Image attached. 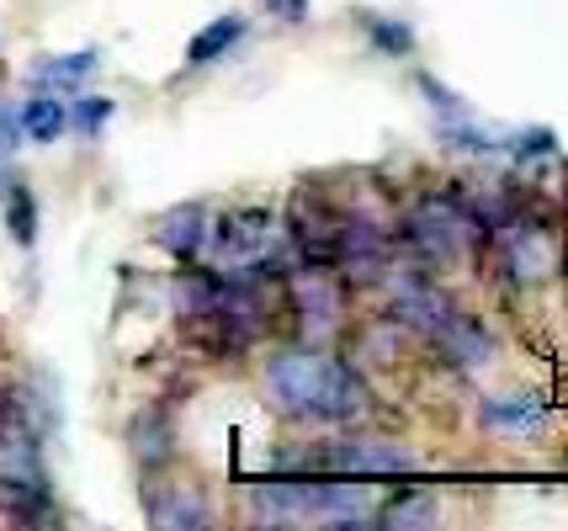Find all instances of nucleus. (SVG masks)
I'll return each instance as SVG.
<instances>
[{
    "mask_svg": "<svg viewBox=\"0 0 568 531\" xmlns=\"http://www.w3.org/2000/svg\"><path fill=\"white\" fill-rule=\"evenodd\" d=\"M266 388L287 415L303 420H356L367 409V388L346 361L320 351H282L266 367Z\"/></svg>",
    "mask_w": 568,
    "mask_h": 531,
    "instance_id": "f257e3e1",
    "label": "nucleus"
},
{
    "mask_svg": "<svg viewBox=\"0 0 568 531\" xmlns=\"http://www.w3.org/2000/svg\"><path fill=\"white\" fill-rule=\"evenodd\" d=\"M409 251L420 255L425 266H442V261H457V255H468L478 239H484V224L468 213V203L457 197V192H436V197H425V203L409 207V218H404V234H398Z\"/></svg>",
    "mask_w": 568,
    "mask_h": 531,
    "instance_id": "f03ea898",
    "label": "nucleus"
},
{
    "mask_svg": "<svg viewBox=\"0 0 568 531\" xmlns=\"http://www.w3.org/2000/svg\"><path fill=\"white\" fill-rule=\"evenodd\" d=\"M207 245L219 251L223 272H250V277L276 282V245H282V228H276L272 207H234L223 213L219 224H207Z\"/></svg>",
    "mask_w": 568,
    "mask_h": 531,
    "instance_id": "7ed1b4c3",
    "label": "nucleus"
},
{
    "mask_svg": "<svg viewBox=\"0 0 568 531\" xmlns=\"http://www.w3.org/2000/svg\"><path fill=\"white\" fill-rule=\"evenodd\" d=\"M308 473H346V479H394L409 473L415 457L404 452L398 441H377V436H346V441H329L314 457H303Z\"/></svg>",
    "mask_w": 568,
    "mask_h": 531,
    "instance_id": "20e7f679",
    "label": "nucleus"
},
{
    "mask_svg": "<svg viewBox=\"0 0 568 531\" xmlns=\"http://www.w3.org/2000/svg\"><path fill=\"white\" fill-rule=\"evenodd\" d=\"M287 304L308 329H329L346 308V287H341V272L329 266H303L297 277H287Z\"/></svg>",
    "mask_w": 568,
    "mask_h": 531,
    "instance_id": "39448f33",
    "label": "nucleus"
},
{
    "mask_svg": "<svg viewBox=\"0 0 568 531\" xmlns=\"http://www.w3.org/2000/svg\"><path fill=\"white\" fill-rule=\"evenodd\" d=\"M430 346L446 356V361H457V367H484L489 356H495V335H489V325L484 319H473V314H463V308L452 304L430 325Z\"/></svg>",
    "mask_w": 568,
    "mask_h": 531,
    "instance_id": "423d86ee",
    "label": "nucleus"
},
{
    "mask_svg": "<svg viewBox=\"0 0 568 531\" xmlns=\"http://www.w3.org/2000/svg\"><path fill=\"white\" fill-rule=\"evenodd\" d=\"M207 224H213V218H207V207L186 203V207H175V213H165V218L154 224V239H160L175 261H192V255L207 245Z\"/></svg>",
    "mask_w": 568,
    "mask_h": 531,
    "instance_id": "0eeeda50",
    "label": "nucleus"
},
{
    "mask_svg": "<svg viewBox=\"0 0 568 531\" xmlns=\"http://www.w3.org/2000/svg\"><path fill=\"white\" fill-rule=\"evenodd\" d=\"M484 426L505 430V436H531V430L547 426V405L537 394H505V399L484 405Z\"/></svg>",
    "mask_w": 568,
    "mask_h": 531,
    "instance_id": "6e6552de",
    "label": "nucleus"
},
{
    "mask_svg": "<svg viewBox=\"0 0 568 531\" xmlns=\"http://www.w3.org/2000/svg\"><path fill=\"white\" fill-rule=\"evenodd\" d=\"M17 127H22L32 144H53V139L70 127V106L53 102V96H32V102L17 112Z\"/></svg>",
    "mask_w": 568,
    "mask_h": 531,
    "instance_id": "1a4fd4ad",
    "label": "nucleus"
},
{
    "mask_svg": "<svg viewBox=\"0 0 568 531\" xmlns=\"http://www.w3.org/2000/svg\"><path fill=\"white\" fill-rule=\"evenodd\" d=\"M240 38H245V22H240V17H219V22H207L197 38L186 43V64H213V59H223Z\"/></svg>",
    "mask_w": 568,
    "mask_h": 531,
    "instance_id": "9d476101",
    "label": "nucleus"
},
{
    "mask_svg": "<svg viewBox=\"0 0 568 531\" xmlns=\"http://www.w3.org/2000/svg\"><path fill=\"white\" fill-rule=\"evenodd\" d=\"M377 521H383V527H430V521H436V500H430L425 489H398Z\"/></svg>",
    "mask_w": 568,
    "mask_h": 531,
    "instance_id": "9b49d317",
    "label": "nucleus"
},
{
    "mask_svg": "<svg viewBox=\"0 0 568 531\" xmlns=\"http://www.w3.org/2000/svg\"><path fill=\"white\" fill-rule=\"evenodd\" d=\"M6 228L17 245H32L38 239V203L27 186H6Z\"/></svg>",
    "mask_w": 568,
    "mask_h": 531,
    "instance_id": "f8f14e48",
    "label": "nucleus"
},
{
    "mask_svg": "<svg viewBox=\"0 0 568 531\" xmlns=\"http://www.w3.org/2000/svg\"><path fill=\"white\" fill-rule=\"evenodd\" d=\"M91 70H97V53H64V59H43V64H38V80L53 85V91H64V85H80Z\"/></svg>",
    "mask_w": 568,
    "mask_h": 531,
    "instance_id": "ddd939ff",
    "label": "nucleus"
},
{
    "mask_svg": "<svg viewBox=\"0 0 568 531\" xmlns=\"http://www.w3.org/2000/svg\"><path fill=\"white\" fill-rule=\"evenodd\" d=\"M149 515H154L160 527H202V521H207V506H202L192 489H181V494H175V506H160V500H149Z\"/></svg>",
    "mask_w": 568,
    "mask_h": 531,
    "instance_id": "4468645a",
    "label": "nucleus"
},
{
    "mask_svg": "<svg viewBox=\"0 0 568 531\" xmlns=\"http://www.w3.org/2000/svg\"><path fill=\"white\" fill-rule=\"evenodd\" d=\"M558 150V133H547V127H520V133H505V154H516V160H542V154Z\"/></svg>",
    "mask_w": 568,
    "mask_h": 531,
    "instance_id": "2eb2a0df",
    "label": "nucleus"
},
{
    "mask_svg": "<svg viewBox=\"0 0 568 531\" xmlns=\"http://www.w3.org/2000/svg\"><path fill=\"white\" fill-rule=\"evenodd\" d=\"M415 85H420L425 96L436 102V118H442V123H463V118H473V106L463 102V96H452V91H446L442 80H430V75H415Z\"/></svg>",
    "mask_w": 568,
    "mask_h": 531,
    "instance_id": "dca6fc26",
    "label": "nucleus"
},
{
    "mask_svg": "<svg viewBox=\"0 0 568 531\" xmlns=\"http://www.w3.org/2000/svg\"><path fill=\"white\" fill-rule=\"evenodd\" d=\"M106 118H112V102H106V96H85V102L70 106V127H80V133H101Z\"/></svg>",
    "mask_w": 568,
    "mask_h": 531,
    "instance_id": "f3484780",
    "label": "nucleus"
},
{
    "mask_svg": "<svg viewBox=\"0 0 568 531\" xmlns=\"http://www.w3.org/2000/svg\"><path fill=\"white\" fill-rule=\"evenodd\" d=\"M367 32H372V43H377V49H388V53L415 49V32H409L404 22H367Z\"/></svg>",
    "mask_w": 568,
    "mask_h": 531,
    "instance_id": "a211bd4d",
    "label": "nucleus"
},
{
    "mask_svg": "<svg viewBox=\"0 0 568 531\" xmlns=\"http://www.w3.org/2000/svg\"><path fill=\"white\" fill-rule=\"evenodd\" d=\"M17 139H22V127H17V118H11V112L0 106V160L17 150Z\"/></svg>",
    "mask_w": 568,
    "mask_h": 531,
    "instance_id": "6ab92c4d",
    "label": "nucleus"
},
{
    "mask_svg": "<svg viewBox=\"0 0 568 531\" xmlns=\"http://www.w3.org/2000/svg\"><path fill=\"white\" fill-rule=\"evenodd\" d=\"M276 11H287V17H308V0H266Z\"/></svg>",
    "mask_w": 568,
    "mask_h": 531,
    "instance_id": "aec40b11",
    "label": "nucleus"
}]
</instances>
